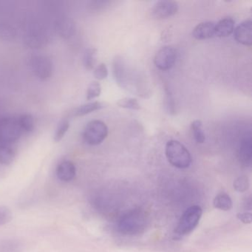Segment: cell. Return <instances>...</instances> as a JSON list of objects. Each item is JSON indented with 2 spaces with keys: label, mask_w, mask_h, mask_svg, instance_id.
Returning <instances> with one entry per match:
<instances>
[{
  "label": "cell",
  "mask_w": 252,
  "mask_h": 252,
  "mask_svg": "<svg viewBox=\"0 0 252 252\" xmlns=\"http://www.w3.org/2000/svg\"><path fill=\"white\" fill-rule=\"evenodd\" d=\"M94 75L98 80H104L108 76V69L104 63L98 64L94 69Z\"/></svg>",
  "instance_id": "27"
},
{
  "label": "cell",
  "mask_w": 252,
  "mask_h": 252,
  "mask_svg": "<svg viewBox=\"0 0 252 252\" xmlns=\"http://www.w3.org/2000/svg\"><path fill=\"white\" fill-rule=\"evenodd\" d=\"M237 218L243 223L250 224L252 222V214L250 212H242L237 214Z\"/></svg>",
  "instance_id": "29"
},
{
  "label": "cell",
  "mask_w": 252,
  "mask_h": 252,
  "mask_svg": "<svg viewBox=\"0 0 252 252\" xmlns=\"http://www.w3.org/2000/svg\"><path fill=\"white\" fill-rule=\"evenodd\" d=\"M168 161L178 169H186L191 163V156L187 147L178 141L171 140L165 149Z\"/></svg>",
  "instance_id": "1"
},
{
  "label": "cell",
  "mask_w": 252,
  "mask_h": 252,
  "mask_svg": "<svg viewBox=\"0 0 252 252\" xmlns=\"http://www.w3.org/2000/svg\"><path fill=\"white\" fill-rule=\"evenodd\" d=\"M15 156V151L12 147L5 144H0V164H10L14 161Z\"/></svg>",
  "instance_id": "19"
},
{
  "label": "cell",
  "mask_w": 252,
  "mask_h": 252,
  "mask_svg": "<svg viewBox=\"0 0 252 252\" xmlns=\"http://www.w3.org/2000/svg\"><path fill=\"white\" fill-rule=\"evenodd\" d=\"M96 48H89L85 50L83 55V65L87 70H91L95 67L97 61Z\"/></svg>",
  "instance_id": "18"
},
{
  "label": "cell",
  "mask_w": 252,
  "mask_h": 252,
  "mask_svg": "<svg viewBox=\"0 0 252 252\" xmlns=\"http://www.w3.org/2000/svg\"><path fill=\"white\" fill-rule=\"evenodd\" d=\"M108 135V127L102 121L88 122L83 131V138L87 144L96 146L101 144Z\"/></svg>",
  "instance_id": "5"
},
{
  "label": "cell",
  "mask_w": 252,
  "mask_h": 252,
  "mask_svg": "<svg viewBox=\"0 0 252 252\" xmlns=\"http://www.w3.org/2000/svg\"><path fill=\"white\" fill-rule=\"evenodd\" d=\"M179 9L178 2L172 0H161L152 8V15L158 20L169 18L177 14Z\"/></svg>",
  "instance_id": "8"
},
{
  "label": "cell",
  "mask_w": 252,
  "mask_h": 252,
  "mask_svg": "<svg viewBox=\"0 0 252 252\" xmlns=\"http://www.w3.org/2000/svg\"><path fill=\"white\" fill-rule=\"evenodd\" d=\"M17 119L23 132H31L34 129V119L32 115L22 114Z\"/></svg>",
  "instance_id": "22"
},
{
  "label": "cell",
  "mask_w": 252,
  "mask_h": 252,
  "mask_svg": "<svg viewBox=\"0 0 252 252\" xmlns=\"http://www.w3.org/2000/svg\"><path fill=\"white\" fill-rule=\"evenodd\" d=\"M23 133L17 118L0 119V144L9 145L11 143L17 141Z\"/></svg>",
  "instance_id": "4"
},
{
  "label": "cell",
  "mask_w": 252,
  "mask_h": 252,
  "mask_svg": "<svg viewBox=\"0 0 252 252\" xmlns=\"http://www.w3.org/2000/svg\"><path fill=\"white\" fill-rule=\"evenodd\" d=\"M117 105L122 108L128 109V110H141L140 105L137 99L133 98H123L117 101Z\"/></svg>",
  "instance_id": "25"
},
{
  "label": "cell",
  "mask_w": 252,
  "mask_h": 252,
  "mask_svg": "<svg viewBox=\"0 0 252 252\" xmlns=\"http://www.w3.org/2000/svg\"><path fill=\"white\" fill-rule=\"evenodd\" d=\"M234 26L235 22L232 19H222L215 24V36L220 38L227 37L234 33Z\"/></svg>",
  "instance_id": "15"
},
{
  "label": "cell",
  "mask_w": 252,
  "mask_h": 252,
  "mask_svg": "<svg viewBox=\"0 0 252 252\" xmlns=\"http://www.w3.org/2000/svg\"><path fill=\"white\" fill-rule=\"evenodd\" d=\"M215 208L222 211H229L232 208V200L228 194L220 193L214 199Z\"/></svg>",
  "instance_id": "17"
},
{
  "label": "cell",
  "mask_w": 252,
  "mask_h": 252,
  "mask_svg": "<svg viewBox=\"0 0 252 252\" xmlns=\"http://www.w3.org/2000/svg\"><path fill=\"white\" fill-rule=\"evenodd\" d=\"M70 128V122L68 119H63L59 123L55 133H54V140L55 142H59L64 138Z\"/></svg>",
  "instance_id": "23"
},
{
  "label": "cell",
  "mask_w": 252,
  "mask_h": 252,
  "mask_svg": "<svg viewBox=\"0 0 252 252\" xmlns=\"http://www.w3.org/2000/svg\"><path fill=\"white\" fill-rule=\"evenodd\" d=\"M101 94V86L99 82L94 81L90 84L87 90L86 98L88 101H91L94 98H98Z\"/></svg>",
  "instance_id": "24"
},
{
  "label": "cell",
  "mask_w": 252,
  "mask_h": 252,
  "mask_svg": "<svg viewBox=\"0 0 252 252\" xmlns=\"http://www.w3.org/2000/svg\"><path fill=\"white\" fill-rule=\"evenodd\" d=\"M176 49L172 46H164L160 48L154 59L155 65L159 70H170L176 63L177 60Z\"/></svg>",
  "instance_id": "7"
},
{
  "label": "cell",
  "mask_w": 252,
  "mask_h": 252,
  "mask_svg": "<svg viewBox=\"0 0 252 252\" xmlns=\"http://www.w3.org/2000/svg\"><path fill=\"white\" fill-rule=\"evenodd\" d=\"M17 36L16 29L6 22L0 21V39L5 41H12Z\"/></svg>",
  "instance_id": "20"
},
{
  "label": "cell",
  "mask_w": 252,
  "mask_h": 252,
  "mask_svg": "<svg viewBox=\"0 0 252 252\" xmlns=\"http://www.w3.org/2000/svg\"><path fill=\"white\" fill-rule=\"evenodd\" d=\"M103 107H104V104L99 101L87 103V104H82L77 107L73 112V116L76 117H82V116H86L93 112L101 110Z\"/></svg>",
  "instance_id": "16"
},
{
  "label": "cell",
  "mask_w": 252,
  "mask_h": 252,
  "mask_svg": "<svg viewBox=\"0 0 252 252\" xmlns=\"http://www.w3.org/2000/svg\"><path fill=\"white\" fill-rule=\"evenodd\" d=\"M215 24L212 22H205L197 25L192 31V36L197 40H205L215 36Z\"/></svg>",
  "instance_id": "14"
},
{
  "label": "cell",
  "mask_w": 252,
  "mask_h": 252,
  "mask_svg": "<svg viewBox=\"0 0 252 252\" xmlns=\"http://www.w3.org/2000/svg\"><path fill=\"white\" fill-rule=\"evenodd\" d=\"M123 59L121 57H116L113 60V70L115 80L122 88H128L129 73L127 67Z\"/></svg>",
  "instance_id": "9"
},
{
  "label": "cell",
  "mask_w": 252,
  "mask_h": 252,
  "mask_svg": "<svg viewBox=\"0 0 252 252\" xmlns=\"http://www.w3.org/2000/svg\"><path fill=\"white\" fill-rule=\"evenodd\" d=\"M76 166L70 160H63L57 168V176L63 182H70L76 176Z\"/></svg>",
  "instance_id": "12"
},
{
  "label": "cell",
  "mask_w": 252,
  "mask_h": 252,
  "mask_svg": "<svg viewBox=\"0 0 252 252\" xmlns=\"http://www.w3.org/2000/svg\"><path fill=\"white\" fill-rule=\"evenodd\" d=\"M252 133L246 132L240 141L238 150L239 160L246 166L252 163Z\"/></svg>",
  "instance_id": "11"
},
{
  "label": "cell",
  "mask_w": 252,
  "mask_h": 252,
  "mask_svg": "<svg viewBox=\"0 0 252 252\" xmlns=\"http://www.w3.org/2000/svg\"><path fill=\"white\" fill-rule=\"evenodd\" d=\"M201 207L199 206H192L188 208L184 212L175 229V234L178 237H183L190 234L194 231V228L198 225L201 218Z\"/></svg>",
  "instance_id": "3"
},
{
  "label": "cell",
  "mask_w": 252,
  "mask_h": 252,
  "mask_svg": "<svg viewBox=\"0 0 252 252\" xmlns=\"http://www.w3.org/2000/svg\"><path fill=\"white\" fill-rule=\"evenodd\" d=\"M147 224L146 214L141 209L130 211L119 221V229L126 235H134L144 231Z\"/></svg>",
  "instance_id": "2"
},
{
  "label": "cell",
  "mask_w": 252,
  "mask_h": 252,
  "mask_svg": "<svg viewBox=\"0 0 252 252\" xmlns=\"http://www.w3.org/2000/svg\"><path fill=\"white\" fill-rule=\"evenodd\" d=\"M249 187V181L247 177L241 176L234 181V188L239 192H244Z\"/></svg>",
  "instance_id": "26"
},
{
  "label": "cell",
  "mask_w": 252,
  "mask_h": 252,
  "mask_svg": "<svg viewBox=\"0 0 252 252\" xmlns=\"http://www.w3.org/2000/svg\"><path fill=\"white\" fill-rule=\"evenodd\" d=\"M29 66L32 73L42 81H46L52 76L54 64L49 57L42 54H34L29 59Z\"/></svg>",
  "instance_id": "6"
},
{
  "label": "cell",
  "mask_w": 252,
  "mask_h": 252,
  "mask_svg": "<svg viewBox=\"0 0 252 252\" xmlns=\"http://www.w3.org/2000/svg\"><path fill=\"white\" fill-rule=\"evenodd\" d=\"M12 220V213L6 206L0 207V226L8 223Z\"/></svg>",
  "instance_id": "28"
},
{
  "label": "cell",
  "mask_w": 252,
  "mask_h": 252,
  "mask_svg": "<svg viewBox=\"0 0 252 252\" xmlns=\"http://www.w3.org/2000/svg\"><path fill=\"white\" fill-rule=\"evenodd\" d=\"M234 37L239 43L245 46H252V22L246 20L239 25L234 31Z\"/></svg>",
  "instance_id": "10"
},
{
  "label": "cell",
  "mask_w": 252,
  "mask_h": 252,
  "mask_svg": "<svg viewBox=\"0 0 252 252\" xmlns=\"http://www.w3.org/2000/svg\"><path fill=\"white\" fill-rule=\"evenodd\" d=\"M56 29L59 35L64 39H70L74 34L76 26L73 20L69 17H61L56 23Z\"/></svg>",
  "instance_id": "13"
},
{
  "label": "cell",
  "mask_w": 252,
  "mask_h": 252,
  "mask_svg": "<svg viewBox=\"0 0 252 252\" xmlns=\"http://www.w3.org/2000/svg\"><path fill=\"white\" fill-rule=\"evenodd\" d=\"M191 129L193 137L197 144H203L206 141V135L203 130V123L200 120L191 122Z\"/></svg>",
  "instance_id": "21"
}]
</instances>
